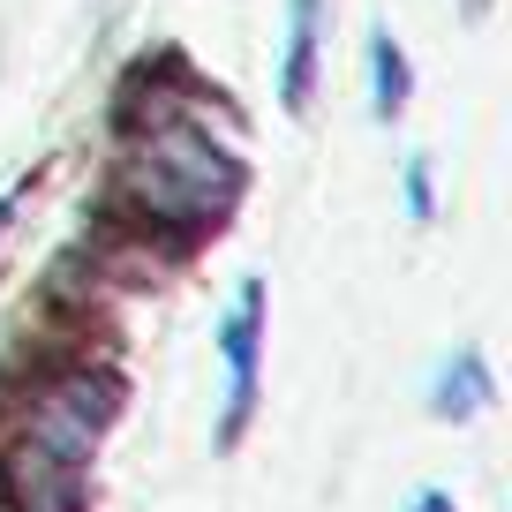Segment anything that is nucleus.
Instances as JSON below:
<instances>
[{
    "label": "nucleus",
    "mask_w": 512,
    "mask_h": 512,
    "mask_svg": "<svg viewBox=\"0 0 512 512\" xmlns=\"http://www.w3.org/2000/svg\"><path fill=\"white\" fill-rule=\"evenodd\" d=\"M241 189V166L226 144H211L204 121H159L151 128L144 159H136V196L166 219H219Z\"/></svg>",
    "instance_id": "1"
},
{
    "label": "nucleus",
    "mask_w": 512,
    "mask_h": 512,
    "mask_svg": "<svg viewBox=\"0 0 512 512\" xmlns=\"http://www.w3.org/2000/svg\"><path fill=\"white\" fill-rule=\"evenodd\" d=\"M219 362H226V407H219V445H234L256 415V377H264V279H241L234 309L219 324Z\"/></svg>",
    "instance_id": "2"
},
{
    "label": "nucleus",
    "mask_w": 512,
    "mask_h": 512,
    "mask_svg": "<svg viewBox=\"0 0 512 512\" xmlns=\"http://www.w3.org/2000/svg\"><path fill=\"white\" fill-rule=\"evenodd\" d=\"M317 53H324V0H287V53H279V106L309 113L317 98Z\"/></svg>",
    "instance_id": "3"
},
{
    "label": "nucleus",
    "mask_w": 512,
    "mask_h": 512,
    "mask_svg": "<svg viewBox=\"0 0 512 512\" xmlns=\"http://www.w3.org/2000/svg\"><path fill=\"white\" fill-rule=\"evenodd\" d=\"M490 400H497V384H490L482 347H452L445 362H437V377H430V415L437 422H475Z\"/></svg>",
    "instance_id": "4"
},
{
    "label": "nucleus",
    "mask_w": 512,
    "mask_h": 512,
    "mask_svg": "<svg viewBox=\"0 0 512 512\" xmlns=\"http://www.w3.org/2000/svg\"><path fill=\"white\" fill-rule=\"evenodd\" d=\"M407 91H415V76H407L400 38H392V31H369V113H377V121H400Z\"/></svg>",
    "instance_id": "5"
},
{
    "label": "nucleus",
    "mask_w": 512,
    "mask_h": 512,
    "mask_svg": "<svg viewBox=\"0 0 512 512\" xmlns=\"http://www.w3.org/2000/svg\"><path fill=\"white\" fill-rule=\"evenodd\" d=\"M400 196H407V219H415V226H430V219H437V174H430V151H415V159H407Z\"/></svg>",
    "instance_id": "6"
},
{
    "label": "nucleus",
    "mask_w": 512,
    "mask_h": 512,
    "mask_svg": "<svg viewBox=\"0 0 512 512\" xmlns=\"http://www.w3.org/2000/svg\"><path fill=\"white\" fill-rule=\"evenodd\" d=\"M23 204H31V174H16L8 189H0V234L16 226V211H23Z\"/></svg>",
    "instance_id": "7"
},
{
    "label": "nucleus",
    "mask_w": 512,
    "mask_h": 512,
    "mask_svg": "<svg viewBox=\"0 0 512 512\" xmlns=\"http://www.w3.org/2000/svg\"><path fill=\"white\" fill-rule=\"evenodd\" d=\"M407 512H460V505H452V490H415V505H407Z\"/></svg>",
    "instance_id": "8"
}]
</instances>
